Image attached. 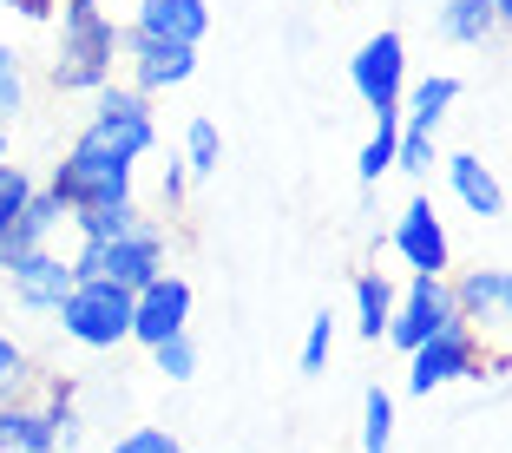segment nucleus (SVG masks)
<instances>
[{
  "label": "nucleus",
  "mask_w": 512,
  "mask_h": 453,
  "mask_svg": "<svg viewBox=\"0 0 512 453\" xmlns=\"http://www.w3.org/2000/svg\"><path fill=\"white\" fill-rule=\"evenodd\" d=\"M440 165H447V191L460 197V211H473L480 224L506 211V184L493 178V165H486L480 151H453V158H440Z\"/></svg>",
  "instance_id": "nucleus-14"
},
{
  "label": "nucleus",
  "mask_w": 512,
  "mask_h": 453,
  "mask_svg": "<svg viewBox=\"0 0 512 453\" xmlns=\"http://www.w3.org/2000/svg\"><path fill=\"white\" fill-rule=\"evenodd\" d=\"M119 46H125V33L99 0H66L60 7V46H53V66H46L53 92H66V99L106 92L119 79Z\"/></svg>",
  "instance_id": "nucleus-1"
},
{
  "label": "nucleus",
  "mask_w": 512,
  "mask_h": 453,
  "mask_svg": "<svg viewBox=\"0 0 512 453\" xmlns=\"http://www.w3.org/2000/svg\"><path fill=\"white\" fill-rule=\"evenodd\" d=\"M348 86L368 112H401L407 92V40L394 27H381L375 40H362V53L348 60Z\"/></svg>",
  "instance_id": "nucleus-9"
},
{
  "label": "nucleus",
  "mask_w": 512,
  "mask_h": 453,
  "mask_svg": "<svg viewBox=\"0 0 512 453\" xmlns=\"http://www.w3.org/2000/svg\"><path fill=\"white\" fill-rule=\"evenodd\" d=\"M0 165H7V125H0Z\"/></svg>",
  "instance_id": "nucleus-34"
},
{
  "label": "nucleus",
  "mask_w": 512,
  "mask_h": 453,
  "mask_svg": "<svg viewBox=\"0 0 512 453\" xmlns=\"http://www.w3.org/2000/svg\"><path fill=\"white\" fill-rule=\"evenodd\" d=\"M46 191L60 197L66 211H99V204H138V165H119L92 145H66V158L53 165Z\"/></svg>",
  "instance_id": "nucleus-4"
},
{
  "label": "nucleus",
  "mask_w": 512,
  "mask_h": 453,
  "mask_svg": "<svg viewBox=\"0 0 512 453\" xmlns=\"http://www.w3.org/2000/svg\"><path fill=\"white\" fill-rule=\"evenodd\" d=\"M322 7H335V0H322Z\"/></svg>",
  "instance_id": "nucleus-36"
},
{
  "label": "nucleus",
  "mask_w": 512,
  "mask_h": 453,
  "mask_svg": "<svg viewBox=\"0 0 512 453\" xmlns=\"http://www.w3.org/2000/svg\"><path fill=\"white\" fill-rule=\"evenodd\" d=\"M132 27H138V33H151V40L204 46V33H211V7H204V0H138Z\"/></svg>",
  "instance_id": "nucleus-15"
},
{
  "label": "nucleus",
  "mask_w": 512,
  "mask_h": 453,
  "mask_svg": "<svg viewBox=\"0 0 512 453\" xmlns=\"http://www.w3.org/2000/svg\"><path fill=\"white\" fill-rule=\"evenodd\" d=\"M27 197H33V171H20L14 158H7V165H0V243H7L14 217L27 211Z\"/></svg>",
  "instance_id": "nucleus-25"
},
{
  "label": "nucleus",
  "mask_w": 512,
  "mask_h": 453,
  "mask_svg": "<svg viewBox=\"0 0 512 453\" xmlns=\"http://www.w3.org/2000/svg\"><path fill=\"white\" fill-rule=\"evenodd\" d=\"M158 197H165L171 211H178L184 197H191V171H184V158H171V165L158 171Z\"/></svg>",
  "instance_id": "nucleus-31"
},
{
  "label": "nucleus",
  "mask_w": 512,
  "mask_h": 453,
  "mask_svg": "<svg viewBox=\"0 0 512 453\" xmlns=\"http://www.w3.org/2000/svg\"><path fill=\"white\" fill-rule=\"evenodd\" d=\"M486 7H493V20H499V27H512V0H486Z\"/></svg>",
  "instance_id": "nucleus-33"
},
{
  "label": "nucleus",
  "mask_w": 512,
  "mask_h": 453,
  "mask_svg": "<svg viewBox=\"0 0 512 453\" xmlns=\"http://www.w3.org/2000/svg\"><path fill=\"white\" fill-rule=\"evenodd\" d=\"M171 257V230L158 224V217H138L132 230H119V237H92L73 250V276L79 283H112V289H138L151 283V276L165 270Z\"/></svg>",
  "instance_id": "nucleus-2"
},
{
  "label": "nucleus",
  "mask_w": 512,
  "mask_h": 453,
  "mask_svg": "<svg viewBox=\"0 0 512 453\" xmlns=\"http://www.w3.org/2000/svg\"><path fill=\"white\" fill-rule=\"evenodd\" d=\"M0 270H7V289H14V302L27 309V316H53V309L66 302V289L79 283V276H73V257H60L53 243L0 257Z\"/></svg>",
  "instance_id": "nucleus-11"
},
{
  "label": "nucleus",
  "mask_w": 512,
  "mask_h": 453,
  "mask_svg": "<svg viewBox=\"0 0 512 453\" xmlns=\"http://www.w3.org/2000/svg\"><path fill=\"white\" fill-rule=\"evenodd\" d=\"M434 27H440V40H447V46H486L499 33V20H493L486 0H440Z\"/></svg>",
  "instance_id": "nucleus-19"
},
{
  "label": "nucleus",
  "mask_w": 512,
  "mask_h": 453,
  "mask_svg": "<svg viewBox=\"0 0 512 453\" xmlns=\"http://www.w3.org/2000/svg\"><path fill=\"white\" fill-rule=\"evenodd\" d=\"M66 204L53 191H46V184H33V197H27V211L14 217V230H7V243H0V257H14V250H40V243H53L66 230Z\"/></svg>",
  "instance_id": "nucleus-17"
},
{
  "label": "nucleus",
  "mask_w": 512,
  "mask_h": 453,
  "mask_svg": "<svg viewBox=\"0 0 512 453\" xmlns=\"http://www.w3.org/2000/svg\"><path fill=\"white\" fill-rule=\"evenodd\" d=\"M394 145H401V112H375V132H368L362 158H355V178H362V184H381L394 171Z\"/></svg>",
  "instance_id": "nucleus-20"
},
{
  "label": "nucleus",
  "mask_w": 512,
  "mask_h": 453,
  "mask_svg": "<svg viewBox=\"0 0 512 453\" xmlns=\"http://www.w3.org/2000/svg\"><path fill=\"white\" fill-rule=\"evenodd\" d=\"M53 322L66 329V342L106 355V348L132 342V289H112V283H73L66 302L53 309Z\"/></svg>",
  "instance_id": "nucleus-5"
},
{
  "label": "nucleus",
  "mask_w": 512,
  "mask_h": 453,
  "mask_svg": "<svg viewBox=\"0 0 512 453\" xmlns=\"http://www.w3.org/2000/svg\"><path fill=\"white\" fill-rule=\"evenodd\" d=\"M79 145L106 151V158H119V165H145L151 151H158V112H151L145 92H132V86L112 79L106 92H92V112H86V125H79Z\"/></svg>",
  "instance_id": "nucleus-3"
},
{
  "label": "nucleus",
  "mask_w": 512,
  "mask_h": 453,
  "mask_svg": "<svg viewBox=\"0 0 512 453\" xmlns=\"http://www.w3.org/2000/svg\"><path fill=\"white\" fill-rule=\"evenodd\" d=\"M46 7H53V14H60V7H66V0H46Z\"/></svg>",
  "instance_id": "nucleus-35"
},
{
  "label": "nucleus",
  "mask_w": 512,
  "mask_h": 453,
  "mask_svg": "<svg viewBox=\"0 0 512 453\" xmlns=\"http://www.w3.org/2000/svg\"><path fill=\"white\" fill-rule=\"evenodd\" d=\"M447 322H460L447 276H407L401 296H394V316H388V335H381V342L407 355V348H421L427 335H440Z\"/></svg>",
  "instance_id": "nucleus-7"
},
{
  "label": "nucleus",
  "mask_w": 512,
  "mask_h": 453,
  "mask_svg": "<svg viewBox=\"0 0 512 453\" xmlns=\"http://www.w3.org/2000/svg\"><path fill=\"white\" fill-rule=\"evenodd\" d=\"M145 355H151V368H158L165 381H191L197 375V342H191V335H171V342L145 348Z\"/></svg>",
  "instance_id": "nucleus-26"
},
{
  "label": "nucleus",
  "mask_w": 512,
  "mask_h": 453,
  "mask_svg": "<svg viewBox=\"0 0 512 453\" xmlns=\"http://www.w3.org/2000/svg\"><path fill=\"white\" fill-rule=\"evenodd\" d=\"M138 217H145L138 204H99V211H73L66 224L79 230V243H92V237H119V230H132Z\"/></svg>",
  "instance_id": "nucleus-23"
},
{
  "label": "nucleus",
  "mask_w": 512,
  "mask_h": 453,
  "mask_svg": "<svg viewBox=\"0 0 512 453\" xmlns=\"http://www.w3.org/2000/svg\"><path fill=\"white\" fill-rule=\"evenodd\" d=\"M362 453H394V394L381 388H362Z\"/></svg>",
  "instance_id": "nucleus-22"
},
{
  "label": "nucleus",
  "mask_w": 512,
  "mask_h": 453,
  "mask_svg": "<svg viewBox=\"0 0 512 453\" xmlns=\"http://www.w3.org/2000/svg\"><path fill=\"white\" fill-rule=\"evenodd\" d=\"M184 171H191V178L224 171V132H217V119H204V112L184 125Z\"/></svg>",
  "instance_id": "nucleus-21"
},
{
  "label": "nucleus",
  "mask_w": 512,
  "mask_h": 453,
  "mask_svg": "<svg viewBox=\"0 0 512 453\" xmlns=\"http://www.w3.org/2000/svg\"><path fill=\"white\" fill-rule=\"evenodd\" d=\"M447 283H453V309H460L467 329L480 335L512 329V270H460Z\"/></svg>",
  "instance_id": "nucleus-13"
},
{
  "label": "nucleus",
  "mask_w": 512,
  "mask_h": 453,
  "mask_svg": "<svg viewBox=\"0 0 512 453\" xmlns=\"http://www.w3.org/2000/svg\"><path fill=\"white\" fill-rule=\"evenodd\" d=\"M119 60H125V86L145 92V99H158V92H178V86H191V79H197V46L151 40V33H138V27H125Z\"/></svg>",
  "instance_id": "nucleus-8"
},
{
  "label": "nucleus",
  "mask_w": 512,
  "mask_h": 453,
  "mask_svg": "<svg viewBox=\"0 0 512 453\" xmlns=\"http://www.w3.org/2000/svg\"><path fill=\"white\" fill-rule=\"evenodd\" d=\"M388 243H394V257L407 263V276H447V270H453L447 224L434 217V204H427V197H407V204H401Z\"/></svg>",
  "instance_id": "nucleus-12"
},
{
  "label": "nucleus",
  "mask_w": 512,
  "mask_h": 453,
  "mask_svg": "<svg viewBox=\"0 0 512 453\" xmlns=\"http://www.w3.org/2000/svg\"><path fill=\"white\" fill-rule=\"evenodd\" d=\"M394 296H401V283H394V276H381V270H362V276H355V335H362V342H381V335H388Z\"/></svg>",
  "instance_id": "nucleus-18"
},
{
  "label": "nucleus",
  "mask_w": 512,
  "mask_h": 453,
  "mask_svg": "<svg viewBox=\"0 0 512 453\" xmlns=\"http://www.w3.org/2000/svg\"><path fill=\"white\" fill-rule=\"evenodd\" d=\"M27 381H33V362H27V348H20L14 335L0 329V401H7V394H27Z\"/></svg>",
  "instance_id": "nucleus-29"
},
{
  "label": "nucleus",
  "mask_w": 512,
  "mask_h": 453,
  "mask_svg": "<svg viewBox=\"0 0 512 453\" xmlns=\"http://www.w3.org/2000/svg\"><path fill=\"white\" fill-rule=\"evenodd\" d=\"M20 106H27V66L7 40H0V125H14Z\"/></svg>",
  "instance_id": "nucleus-24"
},
{
  "label": "nucleus",
  "mask_w": 512,
  "mask_h": 453,
  "mask_svg": "<svg viewBox=\"0 0 512 453\" xmlns=\"http://www.w3.org/2000/svg\"><path fill=\"white\" fill-rule=\"evenodd\" d=\"M486 335L467 322H447L440 335H427L421 348H407V394H434L453 381H486Z\"/></svg>",
  "instance_id": "nucleus-6"
},
{
  "label": "nucleus",
  "mask_w": 512,
  "mask_h": 453,
  "mask_svg": "<svg viewBox=\"0 0 512 453\" xmlns=\"http://www.w3.org/2000/svg\"><path fill=\"white\" fill-rule=\"evenodd\" d=\"M106 453H191V447H184L171 427H125V434L112 440Z\"/></svg>",
  "instance_id": "nucleus-28"
},
{
  "label": "nucleus",
  "mask_w": 512,
  "mask_h": 453,
  "mask_svg": "<svg viewBox=\"0 0 512 453\" xmlns=\"http://www.w3.org/2000/svg\"><path fill=\"white\" fill-rule=\"evenodd\" d=\"M191 283L178 270H158L151 283L132 289V342L138 348H158L171 335H191Z\"/></svg>",
  "instance_id": "nucleus-10"
},
{
  "label": "nucleus",
  "mask_w": 512,
  "mask_h": 453,
  "mask_svg": "<svg viewBox=\"0 0 512 453\" xmlns=\"http://www.w3.org/2000/svg\"><path fill=\"white\" fill-rule=\"evenodd\" d=\"M7 7H14L20 20H53V7H46V0H7Z\"/></svg>",
  "instance_id": "nucleus-32"
},
{
  "label": "nucleus",
  "mask_w": 512,
  "mask_h": 453,
  "mask_svg": "<svg viewBox=\"0 0 512 453\" xmlns=\"http://www.w3.org/2000/svg\"><path fill=\"white\" fill-rule=\"evenodd\" d=\"M394 171H407V178H427V171H434V132H407V125H401Z\"/></svg>",
  "instance_id": "nucleus-30"
},
{
  "label": "nucleus",
  "mask_w": 512,
  "mask_h": 453,
  "mask_svg": "<svg viewBox=\"0 0 512 453\" xmlns=\"http://www.w3.org/2000/svg\"><path fill=\"white\" fill-rule=\"evenodd\" d=\"M460 106V79L453 73H427V79H407L401 92V125L407 132H440V119Z\"/></svg>",
  "instance_id": "nucleus-16"
},
{
  "label": "nucleus",
  "mask_w": 512,
  "mask_h": 453,
  "mask_svg": "<svg viewBox=\"0 0 512 453\" xmlns=\"http://www.w3.org/2000/svg\"><path fill=\"white\" fill-rule=\"evenodd\" d=\"M335 355V316L322 309V316H309V335H302V375H322Z\"/></svg>",
  "instance_id": "nucleus-27"
}]
</instances>
